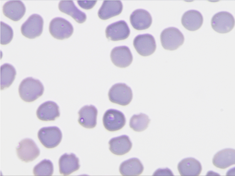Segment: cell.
<instances>
[{
    "instance_id": "cell-8",
    "label": "cell",
    "mask_w": 235,
    "mask_h": 176,
    "mask_svg": "<svg viewBox=\"0 0 235 176\" xmlns=\"http://www.w3.org/2000/svg\"><path fill=\"white\" fill-rule=\"evenodd\" d=\"M234 23V19L232 15L225 11L216 13L211 20L213 29L220 33H226L230 31L233 28Z\"/></svg>"
},
{
    "instance_id": "cell-15",
    "label": "cell",
    "mask_w": 235,
    "mask_h": 176,
    "mask_svg": "<svg viewBox=\"0 0 235 176\" xmlns=\"http://www.w3.org/2000/svg\"><path fill=\"white\" fill-rule=\"evenodd\" d=\"M26 8L20 0H11L6 2L3 6L4 14L11 20L17 21L24 15Z\"/></svg>"
},
{
    "instance_id": "cell-3",
    "label": "cell",
    "mask_w": 235,
    "mask_h": 176,
    "mask_svg": "<svg viewBox=\"0 0 235 176\" xmlns=\"http://www.w3.org/2000/svg\"><path fill=\"white\" fill-rule=\"evenodd\" d=\"M108 96L112 102L125 106L131 101L133 94L130 87L124 83H119L114 85L110 88Z\"/></svg>"
},
{
    "instance_id": "cell-29",
    "label": "cell",
    "mask_w": 235,
    "mask_h": 176,
    "mask_svg": "<svg viewBox=\"0 0 235 176\" xmlns=\"http://www.w3.org/2000/svg\"><path fill=\"white\" fill-rule=\"evenodd\" d=\"M97 1L95 0H78L77 3L79 6L82 8L89 10L92 8L95 5Z\"/></svg>"
},
{
    "instance_id": "cell-30",
    "label": "cell",
    "mask_w": 235,
    "mask_h": 176,
    "mask_svg": "<svg viewBox=\"0 0 235 176\" xmlns=\"http://www.w3.org/2000/svg\"><path fill=\"white\" fill-rule=\"evenodd\" d=\"M154 175H173L170 170L168 168H159L156 170L153 174Z\"/></svg>"
},
{
    "instance_id": "cell-24",
    "label": "cell",
    "mask_w": 235,
    "mask_h": 176,
    "mask_svg": "<svg viewBox=\"0 0 235 176\" xmlns=\"http://www.w3.org/2000/svg\"><path fill=\"white\" fill-rule=\"evenodd\" d=\"M144 170V167L138 158H133L122 162L119 167V171L122 175H139Z\"/></svg>"
},
{
    "instance_id": "cell-25",
    "label": "cell",
    "mask_w": 235,
    "mask_h": 176,
    "mask_svg": "<svg viewBox=\"0 0 235 176\" xmlns=\"http://www.w3.org/2000/svg\"><path fill=\"white\" fill-rule=\"evenodd\" d=\"M1 89L9 87L14 80L16 74L15 69L12 65L5 63L1 66Z\"/></svg>"
},
{
    "instance_id": "cell-26",
    "label": "cell",
    "mask_w": 235,
    "mask_h": 176,
    "mask_svg": "<svg viewBox=\"0 0 235 176\" xmlns=\"http://www.w3.org/2000/svg\"><path fill=\"white\" fill-rule=\"evenodd\" d=\"M150 121V119L147 115L140 113L138 115H134L131 117L129 125L134 131L140 132L147 128Z\"/></svg>"
},
{
    "instance_id": "cell-12",
    "label": "cell",
    "mask_w": 235,
    "mask_h": 176,
    "mask_svg": "<svg viewBox=\"0 0 235 176\" xmlns=\"http://www.w3.org/2000/svg\"><path fill=\"white\" fill-rule=\"evenodd\" d=\"M110 57L112 62L115 66L122 68L129 66L133 60L130 49L125 46L113 48L111 52Z\"/></svg>"
},
{
    "instance_id": "cell-7",
    "label": "cell",
    "mask_w": 235,
    "mask_h": 176,
    "mask_svg": "<svg viewBox=\"0 0 235 176\" xmlns=\"http://www.w3.org/2000/svg\"><path fill=\"white\" fill-rule=\"evenodd\" d=\"M16 148L18 157L23 161H32L39 155L40 151L35 142L32 139L26 138L22 140Z\"/></svg>"
},
{
    "instance_id": "cell-20",
    "label": "cell",
    "mask_w": 235,
    "mask_h": 176,
    "mask_svg": "<svg viewBox=\"0 0 235 176\" xmlns=\"http://www.w3.org/2000/svg\"><path fill=\"white\" fill-rule=\"evenodd\" d=\"M203 18L202 14L194 10H188L183 15L181 23L184 27L190 31H195L202 26Z\"/></svg>"
},
{
    "instance_id": "cell-17",
    "label": "cell",
    "mask_w": 235,
    "mask_h": 176,
    "mask_svg": "<svg viewBox=\"0 0 235 176\" xmlns=\"http://www.w3.org/2000/svg\"><path fill=\"white\" fill-rule=\"evenodd\" d=\"M123 9V5L120 0H105L98 12L99 17L106 20L119 15Z\"/></svg>"
},
{
    "instance_id": "cell-18",
    "label": "cell",
    "mask_w": 235,
    "mask_h": 176,
    "mask_svg": "<svg viewBox=\"0 0 235 176\" xmlns=\"http://www.w3.org/2000/svg\"><path fill=\"white\" fill-rule=\"evenodd\" d=\"M79 161V158L73 153L63 154L58 161L60 173L63 175H68L78 170L80 167Z\"/></svg>"
},
{
    "instance_id": "cell-6",
    "label": "cell",
    "mask_w": 235,
    "mask_h": 176,
    "mask_svg": "<svg viewBox=\"0 0 235 176\" xmlns=\"http://www.w3.org/2000/svg\"><path fill=\"white\" fill-rule=\"evenodd\" d=\"M43 25V18L38 14H33L22 25L21 33L27 38H35L40 36L42 33Z\"/></svg>"
},
{
    "instance_id": "cell-9",
    "label": "cell",
    "mask_w": 235,
    "mask_h": 176,
    "mask_svg": "<svg viewBox=\"0 0 235 176\" xmlns=\"http://www.w3.org/2000/svg\"><path fill=\"white\" fill-rule=\"evenodd\" d=\"M104 126L110 131L119 130L125 125L126 120L123 113L118 110L109 109L104 113L103 118Z\"/></svg>"
},
{
    "instance_id": "cell-23",
    "label": "cell",
    "mask_w": 235,
    "mask_h": 176,
    "mask_svg": "<svg viewBox=\"0 0 235 176\" xmlns=\"http://www.w3.org/2000/svg\"><path fill=\"white\" fill-rule=\"evenodd\" d=\"M58 7L61 12L70 16L78 23H82L86 19L85 13L77 8L73 1H61Z\"/></svg>"
},
{
    "instance_id": "cell-14",
    "label": "cell",
    "mask_w": 235,
    "mask_h": 176,
    "mask_svg": "<svg viewBox=\"0 0 235 176\" xmlns=\"http://www.w3.org/2000/svg\"><path fill=\"white\" fill-rule=\"evenodd\" d=\"M130 20L132 27L137 30L148 29L152 22V17L150 13L142 9H137L133 11L130 15Z\"/></svg>"
},
{
    "instance_id": "cell-10",
    "label": "cell",
    "mask_w": 235,
    "mask_h": 176,
    "mask_svg": "<svg viewBox=\"0 0 235 176\" xmlns=\"http://www.w3.org/2000/svg\"><path fill=\"white\" fill-rule=\"evenodd\" d=\"M133 45L137 52L143 56H147L155 51L156 45L154 37L149 34H140L134 39Z\"/></svg>"
},
{
    "instance_id": "cell-5",
    "label": "cell",
    "mask_w": 235,
    "mask_h": 176,
    "mask_svg": "<svg viewBox=\"0 0 235 176\" xmlns=\"http://www.w3.org/2000/svg\"><path fill=\"white\" fill-rule=\"evenodd\" d=\"M49 30L50 34L54 38L62 40L68 38L72 35L73 28L68 21L58 17L53 18L51 21Z\"/></svg>"
},
{
    "instance_id": "cell-13",
    "label": "cell",
    "mask_w": 235,
    "mask_h": 176,
    "mask_svg": "<svg viewBox=\"0 0 235 176\" xmlns=\"http://www.w3.org/2000/svg\"><path fill=\"white\" fill-rule=\"evenodd\" d=\"M36 115L37 118L42 121H54L60 116L59 107L54 102L46 101L38 107Z\"/></svg>"
},
{
    "instance_id": "cell-28",
    "label": "cell",
    "mask_w": 235,
    "mask_h": 176,
    "mask_svg": "<svg viewBox=\"0 0 235 176\" xmlns=\"http://www.w3.org/2000/svg\"><path fill=\"white\" fill-rule=\"evenodd\" d=\"M13 31L8 24L1 22V44L6 45L9 43L13 37Z\"/></svg>"
},
{
    "instance_id": "cell-2",
    "label": "cell",
    "mask_w": 235,
    "mask_h": 176,
    "mask_svg": "<svg viewBox=\"0 0 235 176\" xmlns=\"http://www.w3.org/2000/svg\"><path fill=\"white\" fill-rule=\"evenodd\" d=\"M162 45L165 49L173 51L177 49L183 43L184 38L178 28L170 27L164 30L160 35Z\"/></svg>"
},
{
    "instance_id": "cell-27",
    "label": "cell",
    "mask_w": 235,
    "mask_h": 176,
    "mask_svg": "<svg viewBox=\"0 0 235 176\" xmlns=\"http://www.w3.org/2000/svg\"><path fill=\"white\" fill-rule=\"evenodd\" d=\"M53 172V166L50 160L45 159L36 165L33 170L35 175L51 176Z\"/></svg>"
},
{
    "instance_id": "cell-19",
    "label": "cell",
    "mask_w": 235,
    "mask_h": 176,
    "mask_svg": "<svg viewBox=\"0 0 235 176\" xmlns=\"http://www.w3.org/2000/svg\"><path fill=\"white\" fill-rule=\"evenodd\" d=\"M200 163L192 157L185 158L178 164L177 169L181 176H198L202 171Z\"/></svg>"
},
{
    "instance_id": "cell-21",
    "label": "cell",
    "mask_w": 235,
    "mask_h": 176,
    "mask_svg": "<svg viewBox=\"0 0 235 176\" xmlns=\"http://www.w3.org/2000/svg\"><path fill=\"white\" fill-rule=\"evenodd\" d=\"M108 143L110 151L118 156L123 155L128 153L132 146V143L129 137L125 135L112 138Z\"/></svg>"
},
{
    "instance_id": "cell-1",
    "label": "cell",
    "mask_w": 235,
    "mask_h": 176,
    "mask_svg": "<svg viewBox=\"0 0 235 176\" xmlns=\"http://www.w3.org/2000/svg\"><path fill=\"white\" fill-rule=\"evenodd\" d=\"M44 87L41 81L32 77H28L21 82L18 92L21 98L28 102H33L41 96Z\"/></svg>"
},
{
    "instance_id": "cell-4",
    "label": "cell",
    "mask_w": 235,
    "mask_h": 176,
    "mask_svg": "<svg viewBox=\"0 0 235 176\" xmlns=\"http://www.w3.org/2000/svg\"><path fill=\"white\" fill-rule=\"evenodd\" d=\"M38 138L45 147L52 148L57 146L61 142L62 137V132L56 126L43 127L37 133Z\"/></svg>"
},
{
    "instance_id": "cell-16",
    "label": "cell",
    "mask_w": 235,
    "mask_h": 176,
    "mask_svg": "<svg viewBox=\"0 0 235 176\" xmlns=\"http://www.w3.org/2000/svg\"><path fill=\"white\" fill-rule=\"evenodd\" d=\"M98 113L97 109L95 106L92 105L84 106L78 112V122L85 128H93L97 124Z\"/></svg>"
},
{
    "instance_id": "cell-22",
    "label": "cell",
    "mask_w": 235,
    "mask_h": 176,
    "mask_svg": "<svg viewBox=\"0 0 235 176\" xmlns=\"http://www.w3.org/2000/svg\"><path fill=\"white\" fill-rule=\"evenodd\" d=\"M212 163L216 167L225 169L235 163V151L232 148L223 149L214 156Z\"/></svg>"
},
{
    "instance_id": "cell-11",
    "label": "cell",
    "mask_w": 235,
    "mask_h": 176,
    "mask_svg": "<svg viewBox=\"0 0 235 176\" xmlns=\"http://www.w3.org/2000/svg\"><path fill=\"white\" fill-rule=\"evenodd\" d=\"M106 37L113 41L125 40L129 37L130 30L126 22L120 20L109 25L105 30Z\"/></svg>"
}]
</instances>
